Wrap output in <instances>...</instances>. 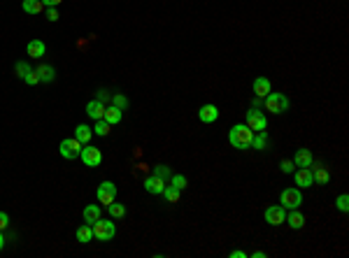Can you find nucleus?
<instances>
[{"instance_id":"1","label":"nucleus","mask_w":349,"mask_h":258,"mask_svg":"<svg viewBox=\"0 0 349 258\" xmlns=\"http://www.w3.org/2000/svg\"><path fill=\"white\" fill-rule=\"evenodd\" d=\"M251 137H254V133L249 130L247 123H235L233 128L228 130V142H231V147H233V149H240V152H244V149L251 147Z\"/></svg>"},{"instance_id":"2","label":"nucleus","mask_w":349,"mask_h":258,"mask_svg":"<svg viewBox=\"0 0 349 258\" xmlns=\"http://www.w3.org/2000/svg\"><path fill=\"white\" fill-rule=\"evenodd\" d=\"M263 107H266V112H270V114H284L289 109V98L284 96V93H268L266 98H263Z\"/></svg>"},{"instance_id":"3","label":"nucleus","mask_w":349,"mask_h":258,"mask_svg":"<svg viewBox=\"0 0 349 258\" xmlns=\"http://www.w3.org/2000/svg\"><path fill=\"white\" fill-rule=\"evenodd\" d=\"M91 228H93V240H98V242H110L116 235V226L110 219H98L96 223H91Z\"/></svg>"},{"instance_id":"4","label":"nucleus","mask_w":349,"mask_h":258,"mask_svg":"<svg viewBox=\"0 0 349 258\" xmlns=\"http://www.w3.org/2000/svg\"><path fill=\"white\" fill-rule=\"evenodd\" d=\"M244 123L249 126L251 133H258V130H266V128H268V119H266V114L261 112L258 107H251L249 112L244 114Z\"/></svg>"},{"instance_id":"5","label":"nucleus","mask_w":349,"mask_h":258,"mask_svg":"<svg viewBox=\"0 0 349 258\" xmlns=\"http://www.w3.org/2000/svg\"><path fill=\"white\" fill-rule=\"evenodd\" d=\"M280 205L284 209H298V207L303 205V193L300 189H284L280 196Z\"/></svg>"},{"instance_id":"6","label":"nucleus","mask_w":349,"mask_h":258,"mask_svg":"<svg viewBox=\"0 0 349 258\" xmlns=\"http://www.w3.org/2000/svg\"><path fill=\"white\" fill-rule=\"evenodd\" d=\"M79 158L86 167H98L103 163V154H100L98 147L93 145H82V152H79Z\"/></svg>"},{"instance_id":"7","label":"nucleus","mask_w":349,"mask_h":258,"mask_svg":"<svg viewBox=\"0 0 349 258\" xmlns=\"http://www.w3.org/2000/svg\"><path fill=\"white\" fill-rule=\"evenodd\" d=\"M61 156L65 160H75L79 158V152H82V142L79 140H75V137H68V140H63L61 142Z\"/></svg>"},{"instance_id":"8","label":"nucleus","mask_w":349,"mask_h":258,"mask_svg":"<svg viewBox=\"0 0 349 258\" xmlns=\"http://www.w3.org/2000/svg\"><path fill=\"white\" fill-rule=\"evenodd\" d=\"M96 198H98L100 205H110V203H114V198H116V186H114L112 182H103L98 186V191H96Z\"/></svg>"},{"instance_id":"9","label":"nucleus","mask_w":349,"mask_h":258,"mask_svg":"<svg viewBox=\"0 0 349 258\" xmlns=\"http://www.w3.org/2000/svg\"><path fill=\"white\" fill-rule=\"evenodd\" d=\"M266 223H270V226H280V223H284V219H287V209L282 205H273L266 209Z\"/></svg>"},{"instance_id":"10","label":"nucleus","mask_w":349,"mask_h":258,"mask_svg":"<svg viewBox=\"0 0 349 258\" xmlns=\"http://www.w3.org/2000/svg\"><path fill=\"white\" fill-rule=\"evenodd\" d=\"M293 182H296L298 189H310V186H314L312 170L310 167H298V170H293Z\"/></svg>"},{"instance_id":"11","label":"nucleus","mask_w":349,"mask_h":258,"mask_svg":"<svg viewBox=\"0 0 349 258\" xmlns=\"http://www.w3.org/2000/svg\"><path fill=\"white\" fill-rule=\"evenodd\" d=\"M251 89H254V96H256V98H266L268 93L273 91V84H270V79H268V77H256V79H254V84H251Z\"/></svg>"},{"instance_id":"12","label":"nucleus","mask_w":349,"mask_h":258,"mask_svg":"<svg viewBox=\"0 0 349 258\" xmlns=\"http://www.w3.org/2000/svg\"><path fill=\"white\" fill-rule=\"evenodd\" d=\"M166 184H168L166 179L152 175V177H147V179H144V191H147V193H152V196H161L163 189H166Z\"/></svg>"},{"instance_id":"13","label":"nucleus","mask_w":349,"mask_h":258,"mask_svg":"<svg viewBox=\"0 0 349 258\" xmlns=\"http://www.w3.org/2000/svg\"><path fill=\"white\" fill-rule=\"evenodd\" d=\"M105 103H100L98 98H93L91 103H86V116L89 119H93V121H98V119H103L105 116Z\"/></svg>"},{"instance_id":"14","label":"nucleus","mask_w":349,"mask_h":258,"mask_svg":"<svg viewBox=\"0 0 349 258\" xmlns=\"http://www.w3.org/2000/svg\"><path fill=\"white\" fill-rule=\"evenodd\" d=\"M198 119L203 123H214L219 119V107L217 105H203L198 109Z\"/></svg>"},{"instance_id":"15","label":"nucleus","mask_w":349,"mask_h":258,"mask_svg":"<svg viewBox=\"0 0 349 258\" xmlns=\"http://www.w3.org/2000/svg\"><path fill=\"white\" fill-rule=\"evenodd\" d=\"M26 53L38 61V58H42V56L47 53V45L42 42V40H31V42L26 45Z\"/></svg>"},{"instance_id":"16","label":"nucleus","mask_w":349,"mask_h":258,"mask_svg":"<svg viewBox=\"0 0 349 258\" xmlns=\"http://www.w3.org/2000/svg\"><path fill=\"white\" fill-rule=\"evenodd\" d=\"M35 72H38L40 82L42 84H52L54 79H56V68L54 65H49V63H42V65H38L35 68Z\"/></svg>"},{"instance_id":"17","label":"nucleus","mask_w":349,"mask_h":258,"mask_svg":"<svg viewBox=\"0 0 349 258\" xmlns=\"http://www.w3.org/2000/svg\"><path fill=\"white\" fill-rule=\"evenodd\" d=\"M312 163H314V156H312L310 149H298L293 154V165L296 167H310Z\"/></svg>"},{"instance_id":"18","label":"nucleus","mask_w":349,"mask_h":258,"mask_svg":"<svg viewBox=\"0 0 349 258\" xmlns=\"http://www.w3.org/2000/svg\"><path fill=\"white\" fill-rule=\"evenodd\" d=\"M284 223H289L293 230H300V228L305 226V216L300 214V209H287V219H284Z\"/></svg>"},{"instance_id":"19","label":"nucleus","mask_w":349,"mask_h":258,"mask_svg":"<svg viewBox=\"0 0 349 258\" xmlns=\"http://www.w3.org/2000/svg\"><path fill=\"white\" fill-rule=\"evenodd\" d=\"M310 170H312V179H314L317 184H321V186H324V184L331 182V175H328V170H326L324 165H321V163H317V165L312 163Z\"/></svg>"},{"instance_id":"20","label":"nucleus","mask_w":349,"mask_h":258,"mask_svg":"<svg viewBox=\"0 0 349 258\" xmlns=\"http://www.w3.org/2000/svg\"><path fill=\"white\" fill-rule=\"evenodd\" d=\"M91 137H93V128H91V126L79 123V126L75 128V140H79L82 145H89V142H91Z\"/></svg>"},{"instance_id":"21","label":"nucleus","mask_w":349,"mask_h":258,"mask_svg":"<svg viewBox=\"0 0 349 258\" xmlns=\"http://www.w3.org/2000/svg\"><path fill=\"white\" fill-rule=\"evenodd\" d=\"M121 116H123V109H119V107H114V105H107L103 119H105L110 126H116V123L121 121Z\"/></svg>"},{"instance_id":"22","label":"nucleus","mask_w":349,"mask_h":258,"mask_svg":"<svg viewBox=\"0 0 349 258\" xmlns=\"http://www.w3.org/2000/svg\"><path fill=\"white\" fill-rule=\"evenodd\" d=\"M75 235H77V242H82V244L93 242V228H91V223H84V226H79Z\"/></svg>"},{"instance_id":"23","label":"nucleus","mask_w":349,"mask_h":258,"mask_svg":"<svg viewBox=\"0 0 349 258\" xmlns=\"http://www.w3.org/2000/svg\"><path fill=\"white\" fill-rule=\"evenodd\" d=\"M21 7L26 14H42L45 12V2L42 0H23Z\"/></svg>"},{"instance_id":"24","label":"nucleus","mask_w":349,"mask_h":258,"mask_svg":"<svg viewBox=\"0 0 349 258\" xmlns=\"http://www.w3.org/2000/svg\"><path fill=\"white\" fill-rule=\"evenodd\" d=\"M251 147L258 149V152H263V149H266V147H268V133H266V130L254 133V137H251Z\"/></svg>"},{"instance_id":"25","label":"nucleus","mask_w":349,"mask_h":258,"mask_svg":"<svg viewBox=\"0 0 349 258\" xmlns=\"http://www.w3.org/2000/svg\"><path fill=\"white\" fill-rule=\"evenodd\" d=\"M82 214H84V221H86V223H96V221L100 219V207L98 205H86Z\"/></svg>"},{"instance_id":"26","label":"nucleus","mask_w":349,"mask_h":258,"mask_svg":"<svg viewBox=\"0 0 349 258\" xmlns=\"http://www.w3.org/2000/svg\"><path fill=\"white\" fill-rule=\"evenodd\" d=\"M107 212H110L112 219H123V216H126V205H121V203H116V200H114V203L107 205Z\"/></svg>"},{"instance_id":"27","label":"nucleus","mask_w":349,"mask_h":258,"mask_svg":"<svg viewBox=\"0 0 349 258\" xmlns=\"http://www.w3.org/2000/svg\"><path fill=\"white\" fill-rule=\"evenodd\" d=\"M179 193H182V191L179 189H174V186H170V184H166V189H163V193H161V196L166 198L168 203H179Z\"/></svg>"},{"instance_id":"28","label":"nucleus","mask_w":349,"mask_h":258,"mask_svg":"<svg viewBox=\"0 0 349 258\" xmlns=\"http://www.w3.org/2000/svg\"><path fill=\"white\" fill-rule=\"evenodd\" d=\"M110 130H112V126H110L105 119H98V121H96V126H93V133H96V135H100V137H107V135H110Z\"/></svg>"},{"instance_id":"29","label":"nucleus","mask_w":349,"mask_h":258,"mask_svg":"<svg viewBox=\"0 0 349 258\" xmlns=\"http://www.w3.org/2000/svg\"><path fill=\"white\" fill-rule=\"evenodd\" d=\"M168 184H170V186H174V189H179V191H184L186 186H189L186 177H184V175H174V172H173V177L168 179Z\"/></svg>"},{"instance_id":"30","label":"nucleus","mask_w":349,"mask_h":258,"mask_svg":"<svg viewBox=\"0 0 349 258\" xmlns=\"http://www.w3.org/2000/svg\"><path fill=\"white\" fill-rule=\"evenodd\" d=\"M110 105L119 107V109H126V107H128V98H126L123 93H112V100H110Z\"/></svg>"},{"instance_id":"31","label":"nucleus","mask_w":349,"mask_h":258,"mask_svg":"<svg viewBox=\"0 0 349 258\" xmlns=\"http://www.w3.org/2000/svg\"><path fill=\"white\" fill-rule=\"evenodd\" d=\"M154 175L156 177H161V179H170V177H173V170H170V167L168 165H163V163H159V165H154Z\"/></svg>"},{"instance_id":"32","label":"nucleus","mask_w":349,"mask_h":258,"mask_svg":"<svg viewBox=\"0 0 349 258\" xmlns=\"http://www.w3.org/2000/svg\"><path fill=\"white\" fill-rule=\"evenodd\" d=\"M31 70H33V68H31V65H28L26 61H16V63H14V72H16V77H21V79L28 75Z\"/></svg>"},{"instance_id":"33","label":"nucleus","mask_w":349,"mask_h":258,"mask_svg":"<svg viewBox=\"0 0 349 258\" xmlns=\"http://www.w3.org/2000/svg\"><path fill=\"white\" fill-rule=\"evenodd\" d=\"M335 207H338L342 214L349 212V196H347V193H340V196H338V200H335Z\"/></svg>"},{"instance_id":"34","label":"nucleus","mask_w":349,"mask_h":258,"mask_svg":"<svg viewBox=\"0 0 349 258\" xmlns=\"http://www.w3.org/2000/svg\"><path fill=\"white\" fill-rule=\"evenodd\" d=\"M23 82L28 84V86H38V84H40V77H38V72H35V70H31V72H28V75L23 77Z\"/></svg>"},{"instance_id":"35","label":"nucleus","mask_w":349,"mask_h":258,"mask_svg":"<svg viewBox=\"0 0 349 258\" xmlns=\"http://www.w3.org/2000/svg\"><path fill=\"white\" fill-rule=\"evenodd\" d=\"M293 170H296L293 160H282V172H284V175H291Z\"/></svg>"},{"instance_id":"36","label":"nucleus","mask_w":349,"mask_h":258,"mask_svg":"<svg viewBox=\"0 0 349 258\" xmlns=\"http://www.w3.org/2000/svg\"><path fill=\"white\" fill-rule=\"evenodd\" d=\"M47 19H49V21H58V19H61V16H58V9L47 7Z\"/></svg>"},{"instance_id":"37","label":"nucleus","mask_w":349,"mask_h":258,"mask_svg":"<svg viewBox=\"0 0 349 258\" xmlns=\"http://www.w3.org/2000/svg\"><path fill=\"white\" fill-rule=\"evenodd\" d=\"M7 226H9V216H7V212H0V230H5Z\"/></svg>"},{"instance_id":"38","label":"nucleus","mask_w":349,"mask_h":258,"mask_svg":"<svg viewBox=\"0 0 349 258\" xmlns=\"http://www.w3.org/2000/svg\"><path fill=\"white\" fill-rule=\"evenodd\" d=\"M96 98L100 100V103H110V100H112V93H107V91H98V96H96Z\"/></svg>"},{"instance_id":"39","label":"nucleus","mask_w":349,"mask_h":258,"mask_svg":"<svg viewBox=\"0 0 349 258\" xmlns=\"http://www.w3.org/2000/svg\"><path fill=\"white\" fill-rule=\"evenodd\" d=\"M42 2H45V7H58L63 0H42Z\"/></svg>"},{"instance_id":"40","label":"nucleus","mask_w":349,"mask_h":258,"mask_svg":"<svg viewBox=\"0 0 349 258\" xmlns=\"http://www.w3.org/2000/svg\"><path fill=\"white\" fill-rule=\"evenodd\" d=\"M228 256H231V258H244V256H247V254H244L242 249H235V251H231Z\"/></svg>"},{"instance_id":"41","label":"nucleus","mask_w":349,"mask_h":258,"mask_svg":"<svg viewBox=\"0 0 349 258\" xmlns=\"http://www.w3.org/2000/svg\"><path fill=\"white\" fill-rule=\"evenodd\" d=\"M5 249V235H2V230H0V251Z\"/></svg>"},{"instance_id":"42","label":"nucleus","mask_w":349,"mask_h":258,"mask_svg":"<svg viewBox=\"0 0 349 258\" xmlns=\"http://www.w3.org/2000/svg\"><path fill=\"white\" fill-rule=\"evenodd\" d=\"M263 256H266L263 251H254V254H251V258H263Z\"/></svg>"}]
</instances>
